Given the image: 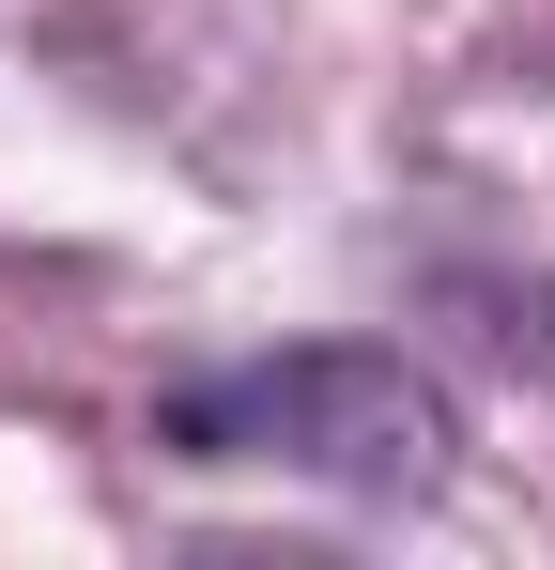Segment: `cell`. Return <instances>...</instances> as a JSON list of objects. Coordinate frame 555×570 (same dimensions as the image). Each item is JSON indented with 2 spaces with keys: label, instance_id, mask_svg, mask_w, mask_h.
Returning a JSON list of instances; mask_svg holds the SVG:
<instances>
[{
  "label": "cell",
  "instance_id": "obj_1",
  "mask_svg": "<svg viewBox=\"0 0 555 570\" xmlns=\"http://www.w3.org/2000/svg\"><path fill=\"white\" fill-rule=\"evenodd\" d=\"M155 448H185V463H278V478H324V493H432L448 478V401L401 355H370V340H293V355L171 385Z\"/></svg>",
  "mask_w": 555,
  "mask_h": 570
}]
</instances>
